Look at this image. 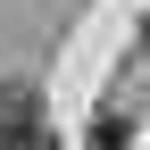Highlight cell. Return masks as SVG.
<instances>
[{
	"label": "cell",
	"mask_w": 150,
	"mask_h": 150,
	"mask_svg": "<svg viewBox=\"0 0 150 150\" xmlns=\"http://www.w3.org/2000/svg\"><path fill=\"white\" fill-rule=\"evenodd\" d=\"M0 150H50V125H42V100L33 92H8L0 100Z\"/></svg>",
	"instance_id": "1"
},
{
	"label": "cell",
	"mask_w": 150,
	"mask_h": 150,
	"mask_svg": "<svg viewBox=\"0 0 150 150\" xmlns=\"http://www.w3.org/2000/svg\"><path fill=\"white\" fill-rule=\"evenodd\" d=\"M134 142V125L117 117V108H100V117H92V134H83V150H125Z\"/></svg>",
	"instance_id": "2"
},
{
	"label": "cell",
	"mask_w": 150,
	"mask_h": 150,
	"mask_svg": "<svg viewBox=\"0 0 150 150\" xmlns=\"http://www.w3.org/2000/svg\"><path fill=\"white\" fill-rule=\"evenodd\" d=\"M142 42H150V25H142Z\"/></svg>",
	"instance_id": "3"
}]
</instances>
